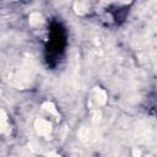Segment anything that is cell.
I'll list each match as a JSON object with an SVG mask.
<instances>
[{"label": "cell", "instance_id": "5", "mask_svg": "<svg viewBox=\"0 0 157 157\" xmlns=\"http://www.w3.org/2000/svg\"><path fill=\"white\" fill-rule=\"evenodd\" d=\"M7 128H9V125H7V117H6L5 112L1 110L0 112V130H1V132H5Z\"/></svg>", "mask_w": 157, "mask_h": 157}, {"label": "cell", "instance_id": "1", "mask_svg": "<svg viewBox=\"0 0 157 157\" xmlns=\"http://www.w3.org/2000/svg\"><path fill=\"white\" fill-rule=\"evenodd\" d=\"M34 128L38 135L40 136H49L52 132V125L49 121L44 120V119H37L34 123Z\"/></svg>", "mask_w": 157, "mask_h": 157}, {"label": "cell", "instance_id": "3", "mask_svg": "<svg viewBox=\"0 0 157 157\" xmlns=\"http://www.w3.org/2000/svg\"><path fill=\"white\" fill-rule=\"evenodd\" d=\"M43 23V17L39 12H32L29 15V25L33 27H38Z\"/></svg>", "mask_w": 157, "mask_h": 157}, {"label": "cell", "instance_id": "2", "mask_svg": "<svg viewBox=\"0 0 157 157\" xmlns=\"http://www.w3.org/2000/svg\"><path fill=\"white\" fill-rule=\"evenodd\" d=\"M94 99H96V102L99 105L104 104L107 102V93H105V91H103L102 88H98V87L94 88Z\"/></svg>", "mask_w": 157, "mask_h": 157}, {"label": "cell", "instance_id": "4", "mask_svg": "<svg viewBox=\"0 0 157 157\" xmlns=\"http://www.w3.org/2000/svg\"><path fill=\"white\" fill-rule=\"evenodd\" d=\"M42 108H43L45 112H48V113L53 114L54 117H56V118L59 117V114H58V112H56V108H55V105H54L52 102H45V103H43Z\"/></svg>", "mask_w": 157, "mask_h": 157}, {"label": "cell", "instance_id": "6", "mask_svg": "<svg viewBox=\"0 0 157 157\" xmlns=\"http://www.w3.org/2000/svg\"><path fill=\"white\" fill-rule=\"evenodd\" d=\"M74 9H75V11H76L77 13H83V12L87 10V5H86V2H85L83 0H78V1L75 2Z\"/></svg>", "mask_w": 157, "mask_h": 157}, {"label": "cell", "instance_id": "7", "mask_svg": "<svg viewBox=\"0 0 157 157\" xmlns=\"http://www.w3.org/2000/svg\"><path fill=\"white\" fill-rule=\"evenodd\" d=\"M134 155H140V151H136V150H134Z\"/></svg>", "mask_w": 157, "mask_h": 157}]
</instances>
